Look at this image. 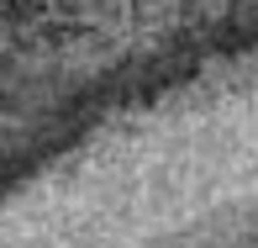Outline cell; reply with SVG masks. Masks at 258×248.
<instances>
[{
  "instance_id": "1",
  "label": "cell",
  "mask_w": 258,
  "mask_h": 248,
  "mask_svg": "<svg viewBox=\"0 0 258 248\" xmlns=\"http://www.w3.org/2000/svg\"><path fill=\"white\" fill-rule=\"evenodd\" d=\"M74 16H79L74 0H0V111H11V106L27 95L21 74H16V58L32 42L63 48Z\"/></svg>"
}]
</instances>
